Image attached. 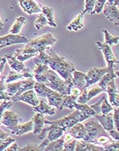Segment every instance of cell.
<instances>
[{
  "label": "cell",
  "mask_w": 119,
  "mask_h": 151,
  "mask_svg": "<svg viewBox=\"0 0 119 151\" xmlns=\"http://www.w3.org/2000/svg\"><path fill=\"white\" fill-rule=\"evenodd\" d=\"M34 62V65L40 63L48 65L50 69L57 72L64 80L72 83V73L76 70L74 63L56 53L51 46L47 47L44 51L35 56Z\"/></svg>",
  "instance_id": "obj_1"
},
{
  "label": "cell",
  "mask_w": 119,
  "mask_h": 151,
  "mask_svg": "<svg viewBox=\"0 0 119 151\" xmlns=\"http://www.w3.org/2000/svg\"><path fill=\"white\" fill-rule=\"evenodd\" d=\"M34 89L38 96L48 99V104L49 105L55 107L59 111L63 109L64 108L62 106V95L63 94L52 90L44 83H41V82H35Z\"/></svg>",
  "instance_id": "obj_2"
},
{
  "label": "cell",
  "mask_w": 119,
  "mask_h": 151,
  "mask_svg": "<svg viewBox=\"0 0 119 151\" xmlns=\"http://www.w3.org/2000/svg\"><path fill=\"white\" fill-rule=\"evenodd\" d=\"M44 84L52 90L62 94H70L71 89L73 86V84L71 82H66L61 79L57 73L50 68L48 71L47 81Z\"/></svg>",
  "instance_id": "obj_3"
},
{
  "label": "cell",
  "mask_w": 119,
  "mask_h": 151,
  "mask_svg": "<svg viewBox=\"0 0 119 151\" xmlns=\"http://www.w3.org/2000/svg\"><path fill=\"white\" fill-rule=\"evenodd\" d=\"M90 117V116L86 114L83 112L76 109L73 113L70 114L68 116H66L63 117L62 119H59V120L50 122V121H48L45 119V124H48V125H51L52 124V125L60 126V127L62 128V129L66 131V129L72 127V126L75 125L77 123L83 122L86 119H89Z\"/></svg>",
  "instance_id": "obj_4"
},
{
  "label": "cell",
  "mask_w": 119,
  "mask_h": 151,
  "mask_svg": "<svg viewBox=\"0 0 119 151\" xmlns=\"http://www.w3.org/2000/svg\"><path fill=\"white\" fill-rule=\"evenodd\" d=\"M36 80L34 78H26L25 80H17V82L6 83V92L11 96V100L14 99L29 89H34Z\"/></svg>",
  "instance_id": "obj_5"
},
{
  "label": "cell",
  "mask_w": 119,
  "mask_h": 151,
  "mask_svg": "<svg viewBox=\"0 0 119 151\" xmlns=\"http://www.w3.org/2000/svg\"><path fill=\"white\" fill-rule=\"evenodd\" d=\"M56 42L57 40L51 33H46L41 36L29 40L26 45L34 49L39 53L42 51H44L47 47L55 45Z\"/></svg>",
  "instance_id": "obj_6"
},
{
  "label": "cell",
  "mask_w": 119,
  "mask_h": 151,
  "mask_svg": "<svg viewBox=\"0 0 119 151\" xmlns=\"http://www.w3.org/2000/svg\"><path fill=\"white\" fill-rule=\"evenodd\" d=\"M84 125L88 136L87 142L89 143H94L95 140L100 136H109L107 131H105V129L98 121L88 120L84 123Z\"/></svg>",
  "instance_id": "obj_7"
},
{
  "label": "cell",
  "mask_w": 119,
  "mask_h": 151,
  "mask_svg": "<svg viewBox=\"0 0 119 151\" xmlns=\"http://www.w3.org/2000/svg\"><path fill=\"white\" fill-rule=\"evenodd\" d=\"M4 57L6 58V62L11 70H15L17 73L24 74L26 76V78H34V74L31 71L29 68H28L24 62H21L18 59L15 58L13 54H6Z\"/></svg>",
  "instance_id": "obj_8"
},
{
  "label": "cell",
  "mask_w": 119,
  "mask_h": 151,
  "mask_svg": "<svg viewBox=\"0 0 119 151\" xmlns=\"http://www.w3.org/2000/svg\"><path fill=\"white\" fill-rule=\"evenodd\" d=\"M65 130L55 125H50L48 127H43L39 133L40 140L47 138L49 141H52L61 138L64 135Z\"/></svg>",
  "instance_id": "obj_9"
},
{
  "label": "cell",
  "mask_w": 119,
  "mask_h": 151,
  "mask_svg": "<svg viewBox=\"0 0 119 151\" xmlns=\"http://www.w3.org/2000/svg\"><path fill=\"white\" fill-rule=\"evenodd\" d=\"M22 118L18 114L6 109L4 111L2 114L1 124L11 131L17 124L22 123Z\"/></svg>",
  "instance_id": "obj_10"
},
{
  "label": "cell",
  "mask_w": 119,
  "mask_h": 151,
  "mask_svg": "<svg viewBox=\"0 0 119 151\" xmlns=\"http://www.w3.org/2000/svg\"><path fill=\"white\" fill-rule=\"evenodd\" d=\"M29 41V38L19 34H9L0 37V49L9 46L11 45L27 43Z\"/></svg>",
  "instance_id": "obj_11"
},
{
  "label": "cell",
  "mask_w": 119,
  "mask_h": 151,
  "mask_svg": "<svg viewBox=\"0 0 119 151\" xmlns=\"http://www.w3.org/2000/svg\"><path fill=\"white\" fill-rule=\"evenodd\" d=\"M97 45L98 48L104 54V59L106 60L107 66H115V64H118L119 61L115 58L113 52L112 51L111 46H109L104 42L101 43L99 41L97 42Z\"/></svg>",
  "instance_id": "obj_12"
},
{
  "label": "cell",
  "mask_w": 119,
  "mask_h": 151,
  "mask_svg": "<svg viewBox=\"0 0 119 151\" xmlns=\"http://www.w3.org/2000/svg\"><path fill=\"white\" fill-rule=\"evenodd\" d=\"M40 100L38 99L37 95L35 93L34 89H29V90L23 92L20 95L14 99H11L12 102H19V101H23V102L29 104L32 106H36L39 104Z\"/></svg>",
  "instance_id": "obj_13"
},
{
  "label": "cell",
  "mask_w": 119,
  "mask_h": 151,
  "mask_svg": "<svg viewBox=\"0 0 119 151\" xmlns=\"http://www.w3.org/2000/svg\"><path fill=\"white\" fill-rule=\"evenodd\" d=\"M109 70V67L106 66L105 68H93L89 70L87 74V87L93 85L100 80L103 75L106 73Z\"/></svg>",
  "instance_id": "obj_14"
},
{
  "label": "cell",
  "mask_w": 119,
  "mask_h": 151,
  "mask_svg": "<svg viewBox=\"0 0 119 151\" xmlns=\"http://www.w3.org/2000/svg\"><path fill=\"white\" fill-rule=\"evenodd\" d=\"M102 92H105L104 89H102L99 86H95L91 89H85V90L82 91L81 94L77 99L76 102L80 104H87L91 99H93L94 96H97L98 94Z\"/></svg>",
  "instance_id": "obj_15"
},
{
  "label": "cell",
  "mask_w": 119,
  "mask_h": 151,
  "mask_svg": "<svg viewBox=\"0 0 119 151\" xmlns=\"http://www.w3.org/2000/svg\"><path fill=\"white\" fill-rule=\"evenodd\" d=\"M21 8L28 14L31 15L41 12L42 5L37 0H18Z\"/></svg>",
  "instance_id": "obj_16"
},
{
  "label": "cell",
  "mask_w": 119,
  "mask_h": 151,
  "mask_svg": "<svg viewBox=\"0 0 119 151\" xmlns=\"http://www.w3.org/2000/svg\"><path fill=\"white\" fill-rule=\"evenodd\" d=\"M106 92H107L109 103L113 107H119V92L115 84V79L112 80L108 83L106 88Z\"/></svg>",
  "instance_id": "obj_17"
},
{
  "label": "cell",
  "mask_w": 119,
  "mask_h": 151,
  "mask_svg": "<svg viewBox=\"0 0 119 151\" xmlns=\"http://www.w3.org/2000/svg\"><path fill=\"white\" fill-rule=\"evenodd\" d=\"M65 131L69 133L75 139H81L85 140V141L88 140V136H87L85 125H84V124H82L81 122H79L72 127L66 129Z\"/></svg>",
  "instance_id": "obj_18"
},
{
  "label": "cell",
  "mask_w": 119,
  "mask_h": 151,
  "mask_svg": "<svg viewBox=\"0 0 119 151\" xmlns=\"http://www.w3.org/2000/svg\"><path fill=\"white\" fill-rule=\"evenodd\" d=\"M38 54V52L36 51L34 49L26 45L24 48L16 49L13 55L15 56L16 58L18 59L21 62H24L31 58L35 57Z\"/></svg>",
  "instance_id": "obj_19"
},
{
  "label": "cell",
  "mask_w": 119,
  "mask_h": 151,
  "mask_svg": "<svg viewBox=\"0 0 119 151\" xmlns=\"http://www.w3.org/2000/svg\"><path fill=\"white\" fill-rule=\"evenodd\" d=\"M50 69L49 66L46 64H36L33 74L34 78L36 80V82L45 83L47 81V77H48V71Z\"/></svg>",
  "instance_id": "obj_20"
},
{
  "label": "cell",
  "mask_w": 119,
  "mask_h": 151,
  "mask_svg": "<svg viewBox=\"0 0 119 151\" xmlns=\"http://www.w3.org/2000/svg\"><path fill=\"white\" fill-rule=\"evenodd\" d=\"M103 13L110 22L113 23L116 26L119 25V11L118 6L106 4L103 8Z\"/></svg>",
  "instance_id": "obj_21"
},
{
  "label": "cell",
  "mask_w": 119,
  "mask_h": 151,
  "mask_svg": "<svg viewBox=\"0 0 119 151\" xmlns=\"http://www.w3.org/2000/svg\"><path fill=\"white\" fill-rule=\"evenodd\" d=\"M72 84L73 86L77 87L81 91L88 88L87 74L75 70L72 73Z\"/></svg>",
  "instance_id": "obj_22"
},
{
  "label": "cell",
  "mask_w": 119,
  "mask_h": 151,
  "mask_svg": "<svg viewBox=\"0 0 119 151\" xmlns=\"http://www.w3.org/2000/svg\"><path fill=\"white\" fill-rule=\"evenodd\" d=\"M94 116L97 119L99 124L102 126L105 131H107V132L111 130L115 129L113 120V111L106 114H95Z\"/></svg>",
  "instance_id": "obj_23"
},
{
  "label": "cell",
  "mask_w": 119,
  "mask_h": 151,
  "mask_svg": "<svg viewBox=\"0 0 119 151\" xmlns=\"http://www.w3.org/2000/svg\"><path fill=\"white\" fill-rule=\"evenodd\" d=\"M76 151H103L104 147L101 145H97L85 140L78 139L77 140L75 150Z\"/></svg>",
  "instance_id": "obj_24"
},
{
  "label": "cell",
  "mask_w": 119,
  "mask_h": 151,
  "mask_svg": "<svg viewBox=\"0 0 119 151\" xmlns=\"http://www.w3.org/2000/svg\"><path fill=\"white\" fill-rule=\"evenodd\" d=\"M109 67V70L106 73H105L102 76V78L100 79L99 82H98V86L101 87V89H104V92H106V88L107 86L108 83L112 79H115L118 77V72L114 71V67L115 66H108Z\"/></svg>",
  "instance_id": "obj_25"
},
{
  "label": "cell",
  "mask_w": 119,
  "mask_h": 151,
  "mask_svg": "<svg viewBox=\"0 0 119 151\" xmlns=\"http://www.w3.org/2000/svg\"><path fill=\"white\" fill-rule=\"evenodd\" d=\"M33 111L36 113H41L49 116H54L56 113L55 107L49 105L43 99L40 100L39 104L36 106H33Z\"/></svg>",
  "instance_id": "obj_26"
},
{
  "label": "cell",
  "mask_w": 119,
  "mask_h": 151,
  "mask_svg": "<svg viewBox=\"0 0 119 151\" xmlns=\"http://www.w3.org/2000/svg\"><path fill=\"white\" fill-rule=\"evenodd\" d=\"M34 129V124H33L32 119L29 122L19 124L11 130V134L16 136H21L26 133H31L33 131Z\"/></svg>",
  "instance_id": "obj_27"
},
{
  "label": "cell",
  "mask_w": 119,
  "mask_h": 151,
  "mask_svg": "<svg viewBox=\"0 0 119 151\" xmlns=\"http://www.w3.org/2000/svg\"><path fill=\"white\" fill-rule=\"evenodd\" d=\"M45 115L41 113H36L32 118L33 124H34V129H33V133L34 135L39 134L41 131L42 129L44 127L45 121Z\"/></svg>",
  "instance_id": "obj_28"
},
{
  "label": "cell",
  "mask_w": 119,
  "mask_h": 151,
  "mask_svg": "<svg viewBox=\"0 0 119 151\" xmlns=\"http://www.w3.org/2000/svg\"><path fill=\"white\" fill-rule=\"evenodd\" d=\"M84 14L81 12L75 17V19L72 20L69 25L67 26V31H77L79 30L82 29L85 26V22H84Z\"/></svg>",
  "instance_id": "obj_29"
},
{
  "label": "cell",
  "mask_w": 119,
  "mask_h": 151,
  "mask_svg": "<svg viewBox=\"0 0 119 151\" xmlns=\"http://www.w3.org/2000/svg\"><path fill=\"white\" fill-rule=\"evenodd\" d=\"M41 13H43L46 17L48 20V25L52 28L57 27V23H56L53 9L48 6H42Z\"/></svg>",
  "instance_id": "obj_30"
},
{
  "label": "cell",
  "mask_w": 119,
  "mask_h": 151,
  "mask_svg": "<svg viewBox=\"0 0 119 151\" xmlns=\"http://www.w3.org/2000/svg\"><path fill=\"white\" fill-rule=\"evenodd\" d=\"M63 144L64 139L62 136L58 139L49 142L43 151H63Z\"/></svg>",
  "instance_id": "obj_31"
},
{
  "label": "cell",
  "mask_w": 119,
  "mask_h": 151,
  "mask_svg": "<svg viewBox=\"0 0 119 151\" xmlns=\"http://www.w3.org/2000/svg\"><path fill=\"white\" fill-rule=\"evenodd\" d=\"M26 22H27V20H26V17L20 16L14 22L9 33H11V34H19V33L22 31V27L25 25Z\"/></svg>",
  "instance_id": "obj_32"
},
{
  "label": "cell",
  "mask_w": 119,
  "mask_h": 151,
  "mask_svg": "<svg viewBox=\"0 0 119 151\" xmlns=\"http://www.w3.org/2000/svg\"><path fill=\"white\" fill-rule=\"evenodd\" d=\"M48 143L49 140L47 138H44L41 144H38V145L37 144H29L24 147H20L19 151H43L45 147Z\"/></svg>",
  "instance_id": "obj_33"
},
{
  "label": "cell",
  "mask_w": 119,
  "mask_h": 151,
  "mask_svg": "<svg viewBox=\"0 0 119 151\" xmlns=\"http://www.w3.org/2000/svg\"><path fill=\"white\" fill-rule=\"evenodd\" d=\"M78 96L73 94H63L62 95V106L64 109H69L72 110L75 109V104L76 103Z\"/></svg>",
  "instance_id": "obj_34"
},
{
  "label": "cell",
  "mask_w": 119,
  "mask_h": 151,
  "mask_svg": "<svg viewBox=\"0 0 119 151\" xmlns=\"http://www.w3.org/2000/svg\"><path fill=\"white\" fill-rule=\"evenodd\" d=\"M23 78H26V76L24 74L17 73L14 70H10L8 75L5 78V82L6 83H10V82H15L16 80H21V79Z\"/></svg>",
  "instance_id": "obj_35"
},
{
  "label": "cell",
  "mask_w": 119,
  "mask_h": 151,
  "mask_svg": "<svg viewBox=\"0 0 119 151\" xmlns=\"http://www.w3.org/2000/svg\"><path fill=\"white\" fill-rule=\"evenodd\" d=\"M75 109L83 112L86 114L90 116H94L96 114L95 111L91 108L90 106H89L87 104H80L76 102L75 104Z\"/></svg>",
  "instance_id": "obj_36"
},
{
  "label": "cell",
  "mask_w": 119,
  "mask_h": 151,
  "mask_svg": "<svg viewBox=\"0 0 119 151\" xmlns=\"http://www.w3.org/2000/svg\"><path fill=\"white\" fill-rule=\"evenodd\" d=\"M48 25V20L43 13L38 14L34 22V26L37 30H41Z\"/></svg>",
  "instance_id": "obj_37"
},
{
  "label": "cell",
  "mask_w": 119,
  "mask_h": 151,
  "mask_svg": "<svg viewBox=\"0 0 119 151\" xmlns=\"http://www.w3.org/2000/svg\"><path fill=\"white\" fill-rule=\"evenodd\" d=\"M103 33L104 34V38H105V42L106 44H108L109 46H113V45H116L118 43L119 41V38L118 36H113L107 30H104Z\"/></svg>",
  "instance_id": "obj_38"
},
{
  "label": "cell",
  "mask_w": 119,
  "mask_h": 151,
  "mask_svg": "<svg viewBox=\"0 0 119 151\" xmlns=\"http://www.w3.org/2000/svg\"><path fill=\"white\" fill-rule=\"evenodd\" d=\"M113 106L108 101L107 98L106 96H104V99L101 104V112L102 114H106L110 113L113 111Z\"/></svg>",
  "instance_id": "obj_39"
},
{
  "label": "cell",
  "mask_w": 119,
  "mask_h": 151,
  "mask_svg": "<svg viewBox=\"0 0 119 151\" xmlns=\"http://www.w3.org/2000/svg\"><path fill=\"white\" fill-rule=\"evenodd\" d=\"M104 147V150L108 151H117L119 149V141L112 140L111 141L108 142L104 145H102Z\"/></svg>",
  "instance_id": "obj_40"
},
{
  "label": "cell",
  "mask_w": 119,
  "mask_h": 151,
  "mask_svg": "<svg viewBox=\"0 0 119 151\" xmlns=\"http://www.w3.org/2000/svg\"><path fill=\"white\" fill-rule=\"evenodd\" d=\"M106 0H97L94 4L93 11L91 14H100L102 12L104 5L106 4Z\"/></svg>",
  "instance_id": "obj_41"
},
{
  "label": "cell",
  "mask_w": 119,
  "mask_h": 151,
  "mask_svg": "<svg viewBox=\"0 0 119 151\" xmlns=\"http://www.w3.org/2000/svg\"><path fill=\"white\" fill-rule=\"evenodd\" d=\"M97 0H86L85 1V9L83 10L82 12L85 14L86 13L88 14H92V11H93V9L95 4V2Z\"/></svg>",
  "instance_id": "obj_42"
},
{
  "label": "cell",
  "mask_w": 119,
  "mask_h": 151,
  "mask_svg": "<svg viewBox=\"0 0 119 151\" xmlns=\"http://www.w3.org/2000/svg\"><path fill=\"white\" fill-rule=\"evenodd\" d=\"M77 139L73 138L69 141L64 142L63 144V151H74L75 150Z\"/></svg>",
  "instance_id": "obj_43"
},
{
  "label": "cell",
  "mask_w": 119,
  "mask_h": 151,
  "mask_svg": "<svg viewBox=\"0 0 119 151\" xmlns=\"http://www.w3.org/2000/svg\"><path fill=\"white\" fill-rule=\"evenodd\" d=\"M113 120L114 129L117 131H119V108L114 107L113 110Z\"/></svg>",
  "instance_id": "obj_44"
},
{
  "label": "cell",
  "mask_w": 119,
  "mask_h": 151,
  "mask_svg": "<svg viewBox=\"0 0 119 151\" xmlns=\"http://www.w3.org/2000/svg\"><path fill=\"white\" fill-rule=\"evenodd\" d=\"M12 106V101H3V102L0 104V125H1V121L2 114L5 110L9 109Z\"/></svg>",
  "instance_id": "obj_45"
},
{
  "label": "cell",
  "mask_w": 119,
  "mask_h": 151,
  "mask_svg": "<svg viewBox=\"0 0 119 151\" xmlns=\"http://www.w3.org/2000/svg\"><path fill=\"white\" fill-rule=\"evenodd\" d=\"M16 141L14 138H11V137L9 136L8 138H6L4 140H3L1 143H0V151L5 150V149L10 144H11L13 142Z\"/></svg>",
  "instance_id": "obj_46"
},
{
  "label": "cell",
  "mask_w": 119,
  "mask_h": 151,
  "mask_svg": "<svg viewBox=\"0 0 119 151\" xmlns=\"http://www.w3.org/2000/svg\"><path fill=\"white\" fill-rule=\"evenodd\" d=\"M104 96H103V97L101 98V99L99 100V101H98L96 104H94L90 105V107L94 111H95L96 114H101V101H102L103 99H104Z\"/></svg>",
  "instance_id": "obj_47"
},
{
  "label": "cell",
  "mask_w": 119,
  "mask_h": 151,
  "mask_svg": "<svg viewBox=\"0 0 119 151\" xmlns=\"http://www.w3.org/2000/svg\"><path fill=\"white\" fill-rule=\"evenodd\" d=\"M108 135L113 140H116V141H119V131L115 129L111 130V131H108Z\"/></svg>",
  "instance_id": "obj_48"
},
{
  "label": "cell",
  "mask_w": 119,
  "mask_h": 151,
  "mask_svg": "<svg viewBox=\"0 0 119 151\" xmlns=\"http://www.w3.org/2000/svg\"><path fill=\"white\" fill-rule=\"evenodd\" d=\"M11 96L8 94L6 91H1L0 92V101H10Z\"/></svg>",
  "instance_id": "obj_49"
},
{
  "label": "cell",
  "mask_w": 119,
  "mask_h": 151,
  "mask_svg": "<svg viewBox=\"0 0 119 151\" xmlns=\"http://www.w3.org/2000/svg\"><path fill=\"white\" fill-rule=\"evenodd\" d=\"M20 148V147L17 145V143H16V141L13 142L11 144H10L9 146L5 149V150L6 151H19V149Z\"/></svg>",
  "instance_id": "obj_50"
},
{
  "label": "cell",
  "mask_w": 119,
  "mask_h": 151,
  "mask_svg": "<svg viewBox=\"0 0 119 151\" xmlns=\"http://www.w3.org/2000/svg\"><path fill=\"white\" fill-rule=\"evenodd\" d=\"M5 78L4 75L0 78V92L1 91H6V82H5Z\"/></svg>",
  "instance_id": "obj_51"
},
{
  "label": "cell",
  "mask_w": 119,
  "mask_h": 151,
  "mask_svg": "<svg viewBox=\"0 0 119 151\" xmlns=\"http://www.w3.org/2000/svg\"><path fill=\"white\" fill-rule=\"evenodd\" d=\"M9 136V135L7 133L4 132L2 129H0V143H1L3 140L6 139V138H8Z\"/></svg>",
  "instance_id": "obj_52"
},
{
  "label": "cell",
  "mask_w": 119,
  "mask_h": 151,
  "mask_svg": "<svg viewBox=\"0 0 119 151\" xmlns=\"http://www.w3.org/2000/svg\"><path fill=\"white\" fill-rule=\"evenodd\" d=\"M6 60L4 57V60L0 63V78L3 76V71H4V68L5 65H6Z\"/></svg>",
  "instance_id": "obj_53"
},
{
  "label": "cell",
  "mask_w": 119,
  "mask_h": 151,
  "mask_svg": "<svg viewBox=\"0 0 119 151\" xmlns=\"http://www.w3.org/2000/svg\"><path fill=\"white\" fill-rule=\"evenodd\" d=\"M106 4L111 5V6H119V0H106Z\"/></svg>",
  "instance_id": "obj_54"
},
{
  "label": "cell",
  "mask_w": 119,
  "mask_h": 151,
  "mask_svg": "<svg viewBox=\"0 0 119 151\" xmlns=\"http://www.w3.org/2000/svg\"><path fill=\"white\" fill-rule=\"evenodd\" d=\"M4 23H3L2 21H1V17H0V31H2L3 28H4Z\"/></svg>",
  "instance_id": "obj_55"
},
{
  "label": "cell",
  "mask_w": 119,
  "mask_h": 151,
  "mask_svg": "<svg viewBox=\"0 0 119 151\" xmlns=\"http://www.w3.org/2000/svg\"><path fill=\"white\" fill-rule=\"evenodd\" d=\"M3 60H4V57H1V58H0V63H1V61Z\"/></svg>",
  "instance_id": "obj_56"
}]
</instances>
